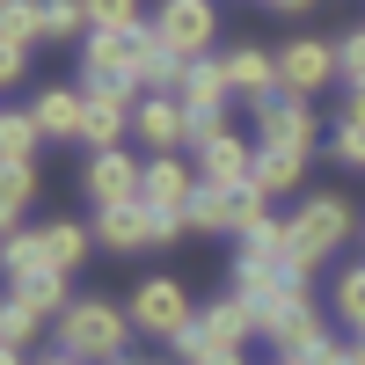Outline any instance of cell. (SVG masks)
Returning <instances> with one entry per match:
<instances>
[{
	"label": "cell",
	"mask_w": 365,
	"mask_h": 365,
	"mask_svg": "<svg viewBox=\"0 0 365 365\" xmlns=\"http://www.w3.org/2000/svg\"><path fill=\"white\" fill-rule=\"evenodd\" d=\"M154 58H161V44L146 22L139 29H88L81 37V88L88 96H139Z\"/></svg>",
	"instance_id": "cell-1"
},
{
	"label": "cell",
	"mask_w": 365,
	"mask_h": 365,
	"mask_svg": "<svg viewBox=\"0 0 365 365\" xmlns=\"http://www.w3.org/2000/svg\"><path fill=\"white\" fill-rule=\"evenodd\" d=\"M58 351H73L88 365H117L125 358V336H132V307H110V299H73L66 314L51 322Z\"/></svg>",
	"instance_id": "cell-2"
},
{
	"label": "cell",
	"mask_w": 365,
	"mask_h": 365,
	"mask_svg": "<svg viewBox=\"0 0 365 365\" xmlns=\"http://www.w3.org/2000/svg\"><path fill=\"white\" fill-rule=\"evenodd\" d=\"M344 241H351V205H344L336 190H314L307 205L292 212V263L307 270V278L344 249Z\"/></svg>",
	"instance_id": "cell-3"
},
{
	"label": "cell",
	"mask_w": 365,
	"mask_h": 365,
	"mask_svg": "<svg viewBox=\"0 0 365 365\" xmlns=\"http://www.w3.org/2000/svg\"><path fill=\"white\" fill-rule=\"evenodd\" d=\"M146 29H154V44H161L168 58H182V66H190V58H212V37H220V8H212V0H161Z\"/></svg>",
	"instance_id": "cell-4"
},
{
	"label": "cell",
	"mask_w": 365,
	"mask_h": 365,
	"mask_svg": "<svg viewBox=\"0 0 365 365\" xmlns=\"http://www.w3.org/2000/svg\"><path fill=\"white\" fill-rule=\"evenodd\" d=\"M256 336H270L278 358H299V351L329 344V329H322V307L307 299V285H299V292H285V299H270V307H256Z\"/></svg>",
	"instance_id": "cell-5"
},
{
	"label": "cell",
	"mask_w": 365,
	"mask_h": 365,
	"mask_svg": "<svg viewBox=\"0 0 365 365\" xmlns=\"http://www.w3.org/2000/svg\"><path fill=\"white\" fill-rule=\"evenodd\" d=\"M190 322H197V307H190V292H182L175 278H146L139 292H132V329L139 336H154V344H182L190 336Z\"/></svg>",
	"instance_id": "cell-6"
},
{
	"label": "cell",
	"mask_w": 365,
	"mask_h": 365,
	"mask_svg": "<svg viewBox=\"0 0 365 365\" xmlns=\"http://www.w3.org/2000/svg\"><path fill=\"white\" fill-rule=\"evenodd\" d=\"M336 44H322V37H292L278 51V96H299V103H314L329 81H336Z\"/></svg>",
	"instance_id": "cell-7"
},
{
	"label": "cell",
	"mask_w": 365,
	"mask_h": 365,
	"mask_svg": "<svg viewBox=\"0 0 365 365\" xmlns=\"http://www.w3.org/2000/svg\"><path fill=\"white\" fill-rule=\"evenodd\" d=\"M182 110L197 117V139H212L227 125V96H234V81H227V58H190V66H182Z\"/></svg>",
	"instance_id": "cell-8"
},
{
	"label": "cell",
	"mask_w": 365,
	"mask_h": 365,
	"mask_svg": "<svg viewBox=\"0 0 365 365\" xmlns=\"http://www.w3.org/2000/svg\"><path fill=\"white\" fill-rule=\"evenodd\" d=\"M314 139H322V125H314V110L299 103V96L256 103V146H278V154H314Z\"/></svg>",
	"instance_id": "cell-9"
},
{
	"label": "cell",
	"mask_w": 365,
	"mask_h": 365,
	"mask_svg": "<svg viewBox=\"0 0 365 365\" xmlns=\"http://www.w3.org/2000/svg\"><path fill=\"white\" fill-rule=\"evenodd\" d=\"M132 139L154 146V154H175V146H197V117L182 110V96H139V110H132Z\"/></svg>",
	"instance_id": "cell-10"
},
{
	"label": "cell",
	"mask_w": 365,
	"mask_h": 365,
	"mask_svg": "<svg viewBox=\"0 0 365 365\" xmlns=\"http://www.w3.org/2000/svg\"><path fill=\"white\" fill-rule=\"evenodd\" d=\"M81 190H88V205H96V212H110V205H139V190H146V161H132L125 146H117V154H88Z\"/></svg>",
	"instance_id": "cell-11"
},
{
	"label": "cell",
	"mask_w": 365,
	"mask_h": 365,
	"mask_svg": "<svg viewBox=\"0 0 365 365\" xmlns=\"http://www.w3.org/2000/svg\"><path fill=\"white\" fill-rule=\"evenodd\" d=\"M256 175V146L241 139V132H212V139H197V182H212V190H241V182Z\"/></svg>",
	"instance_id": "cell-12"
},
{
	"label": "cell",
	"mask_w": 365,
	"mask_h": 365,
	"mask_svg": "<svg viewBox=\"0 0 365 365\" xmlns=\"http://www.w3.org/2000/svg\"><path fill=\"white\" fill-rule=\"evenodd\" d=\"M96 241L103 249H117V256H139V249H161V220L146 205H110V212H96Z\"/></svg>",
	"instance_id": "cell-13"
},
{
	"label": "cell",
	"mask_w": 365,
	"mask_h": 365,
	"mask_svg": "<svg viewBox=\"0 0 365 365\" xmlns=\"http://www.w3.org/2000/svg\"><path fill=\"white\" fill-rule=\"evenodd\" d=\"M197 336L205 344H220V351H241L256 336V307L241 292H227V299H212V307H197Z\"/></svg>",
	"instance_id": "cell-14"
},
{
	"label": "cell",
	"mask_w": 365,
	"mask_h": 365,
	"mask_svg": "<svg viewBox=\"0 0 365 365\" xmlns=\"http://www.w3.org/2000/svg\"><path fill=\"white\" fill-rule=\"evenodd\" d=\"M29 117H37L44 139H81V125H88V88H44V96L29 103Z\"/></svg>",
	"instance_id": "cell-15"
},
{
	"label": "cell",
	"mask_w": 365,
	"mask_h": 365,
	"mask_svg": "<svg viewBox=\"0 0 365 365\" xmlns=\"http://www.w3.org/2000/svg\"><path fill=\"white\" fill-rule=\"evenodd\" d=\"M132 96H88V125H81V146H96V154H117V139L132 132Z\"/></svg>",
	"instance_id": "cell-16"
},
{
	"label": "cell",
	"mask_w": 365,
	"mask_h": 365,
	"mask_svg": "<svg viewBox=\"0 0 365 365\" xmlns=\"http://www.w3.org/2000/svg\"><path fill=\"white\" fill-rule=\"evenodd\" d=\"M227 81H234V96L270 103V96H278V58L256 51V44H241V51H227Z\"/></svg>",
	"instance_id": "cell-17"
},
{
	"label": "cell",
	"mask_w": 365,
	"mask_h": 365,
	"mask_svg": "<svg viewBox=\"0 0 365 365\" xmlns=\"http://www.w3.org/2000/svg\"><path fill=\"white\" fill-rule=\"evenodd\" d=\"M88 249H96V227H81V220H51L44 227V263L58 270V278H73V270L88 263Z\"/></svg>",
	"instance_id": "cell-18"
},
{
	"label": "cell",
	"mask_w": 365,
	"mask_h": 365,
	"mask_svg": "<svg viewBox=\"0 0 365 365\" xmlns=\"http://www.w3.org/2000/svg\"><path fill=\"white\" fill-rule=\"evenodd\" d=\"M299 175H307V154H278V146H256V190L270 197V205H278L285 190H299Z\"/></svg>",
	"instance_id": "cell-19"
},
{
	"label": "cell",
	"mask_w": 365,
	"mask_h": 365,
	"mask_svg": "<svg viewBox=\"0 0 365 365\" xmlns=\"http://www.w3.org/2000/svg\"><path fill=\"white\" fill-rule=\"evenodd\" d=\"M0 263H8V285H29V278H44V227L37 234H29V227H15L8 234V249H0Z\"/></svg>",
	"instance_id": "cell-20"
},
{
	"label": "cell",
	"mask_w": 365,
	"mask_h": 365,
	"mask_svg": "<svg viewBox=\"0 0 365 365\" xmlns=\"http://www.w3.org/2000/svg\"><path fill=\"white\" fill-rule=\"evenodd\" d=\"M29 205H37V168H29V161H8V175H0V212H8V234L22 227Z\"/></svg>",
	"instance_id": "cell-21"
},
{
	"label": "cell",
	"mask_w": 365,
	"mask_h": 365,
	"mask_svg": "<svg viewBox=\"0 0 365 365\" xmlns=\"http://www.w3.org/2000/svg\"><path fill=\"white\" fill-rule=\"evenodd\" d=\"M37 146H44V132H37V117H29V110H8V117H0V154H8V161H37Z\"/></svg>",
	"instance_id": "cell-22"
},
{
	"label": "cell",
	"mask_w": 365,
	"mask_h": 365,
	"mask_svg": "<svg viewBox=\"0 0 365 365\" xmlns=\"http://www.w3.org/2000/svg\"><path fill=\"white\" fill-rule=\"evenodd\" d=\"M37 329H44V314L29 307L22 292H8V307H0V336H8V351H29V344H37Z\"/></svg>",
	"instance_id": "cell-23"
},
{
	"label": "cell",
	"mask_w": 365,
	"mask_h": 365,
	"mask_svg": "<svg viewBox=\"0 0 365 365\" xmlns=\"http://www.w3.org/2000/svg\"><path fill=\"white\" fill-rule=\"evenodd\" d=\"M0 29H8V44H37L44 37V0H8V8H0Z\"/></svg>",
	"instance_id": "cell-24"
},
{
	"label": "cell",
	"mask_w": 365,
	"mask_h": 365,
	"mask_svg": "<svg viewBox=\"0 0 365 365\" xmlns=\"http://www.w3.org/2000/svg\"><path fill=\"white\" fill-rule=\"evenodd\" d=\"M336 322H351L358 336H365V263H351L344 278H336Z\"/></svg>",
	"instance_id": "cell-25"
},
{
	"label": "cell",
	"mask_w": 365,
	"mask_h": 365,
	"mask_svg": "<svg viewBox=\"0 0 365 365\" xmlns=\"http://www.w3.org/2000/svg\"><path fill=\"white\" fill-rule=\"evenodd\" d=\"M88 8V29H139V0H81Z\"/></svg>",
	"instance_id": "cell-26"
},
{
	"label": "cell",
	"mask_w": 365,
	"mask_h": 365,
	"mask_svg": "<svg viewBox=\"0 0 365 365\" xmlns=\"http://www.w3.org/2000/svg\"><path fill=\"white\" fill-rule=\"evenodd\" d=\"M44 37H88V8L81 0H44Z\"/></svg>",
	"instance_id": "cell-27"
},
{
	"label": "cell",
	"mask_w": 365,
	"mask_h": 365,
	"mask_svg": "<svg viewBox=\"0 0 365 365\" xmlns=\"http://www.w3.org/2000/svg\"><path fill=\"white\" fill-rule=\"evenodd\" d=\"M336 66H344V81H351V88H365V22L336 44Z\"/></svg>",
	"instance_id": "cell-28"
},
{
	"label": "cell",
	"mask_w": 365,
	"mask_h": 365,
	"mask_svg": "<svg viewBox=\"0 0 365 365\" xmlns=\"http://www.w3.org/2000/svg\"><path fill=\"white\" fill-rule=\"evenodd\" d=\"M292 365H358V351H336V344H314V351H299Z\"/></svg>",
	"instance_id": "cell-29"
},
{
	"label": "cell",
	"mask_w": 365,
	"mask_h": 365,
	"mask_svg": "<svg viewBox=\"0 0 365 365\" xmlns=\"http://www.w3.org/2000/svg\"><path fill=\"white\" fill-rule=\"evenodd\" d=\"M29 73V44H8V51H0V81H22Z\"/></svg>",
	"instance_id": "cell-30"
},
{
	"label": "cell",
	"mask_w": 365,
	"mask_h": 365,
	"mask_svg": "<svg viewBox=\"0 0 365 365\" xmlns=\"http://www.w3.org/2000/svg\"><path fill=\"white\" fill-rule=\"evenodd\" d=\"M344 117H351V125L365 132V88H351V103H344Z\"/></svg>",
	"instance_id": "cell-31"
},
{
	"label": "cell",
	"mask_w": 365,
	"mask_h": 365,
	"mask_svg": "<svg viewBox=\"0 0 365 365\" xmlns=\"http://www.w3.org/2000/svg\"><path fill=\"white\" fill-rule=\"evenodd\" d=\"M263 8H278V15H299V8H314V0H263Z\"/></svg>",
	"instance_id": "cell-32"
},
{
	"label": "cell",
	"mask_w": 365,
	"mask_h": 365,
	"mask_svg": "<svg viewBox=\"0 0 365 365\" xmlns=\"http://www.w3.org/2000/svg\"><path fill=\"white\" fill-rule=\"evenodd\" d=\"M37 365H88V358H73V351H51V358H37Z\"/></svg>",
	"instance_id": "cell-33"
},
{
	"label": "cell",
	"mask_w": 365,
	"mask_h": 365,
	"mask_svg": "<svg viewBox=\"0 0 365 365\" xmlns=\"http://www.w3.org/2000/svg\"><path fill=\"white\" fill-rule=\"evenodd\" d=\"M0 365H29V351H8V358H0Z\"/></svg>",
	"instance_id": "cell-34"
},
{
	"label": "cell",
	"mask_w": 365,
	"mask_h": 365,
	"mask_svg": "<svg viewBox=\"0 0 365 365\" xmlns=\"http://www.w3.org/2000/svg\"><path fill=\"white\" fill-rule=\"evenodd\" d=\"M117 365H146V358H117Z\"/></svg>",
	"instance_id": "cell-35"
},
{
	"label": "cell",
	"mask_w": 365,
	"mask_h": 365,
	"mask_svg": "<svg viewBox=\"0 0 365 365\" xmlns=\"http://www.w3.org/2000/svg\"><path fill=\"white\" fill-rule=\"evenodd\" d=\"M358 365H365V336H358Z\"/></svg>",
	"instance_id": "cell-36"
},
{
	"label": "cell",
	"mask_w": 365,
	"mask_h": 365,
	"mask_svg": "<svg viewBox=\"0 0 365 365\" xmlns=\"http://www.w3.org/2000/svg\"><path fill=\"white\" fill-rule=\"evenodd\" d=\"M270 365H292V358H270Z\"/></svg>",
	"instance_id": "cell-37"
}]
</instances>
